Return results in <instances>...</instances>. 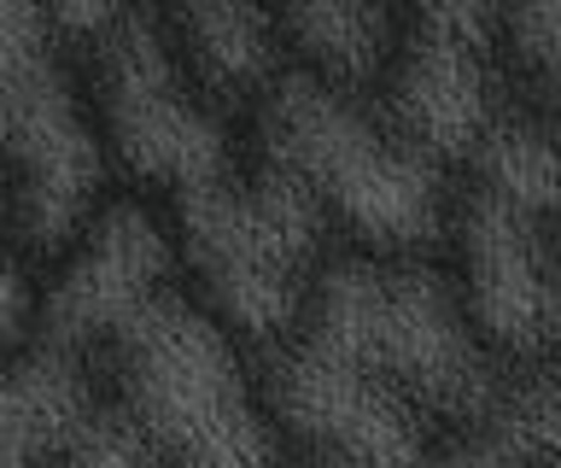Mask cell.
I'll return each mask as SVG.
<instances>
[{
	"mask_svg": "<svg viewBox=\"0 0 561 468\" xmlns=\"http://www.w3.org/2000/svg\"><path fill=\"white\" fill-rule=\"evenodd\" d=\"M287 340L386 380L427 422L438 415V422L480 427L503 392L497 357L468 328L456 282L415 258H322Z\"/></svg>",
	"mask_w": 561,
	"mask_h": 468,
	"instance_id": "cell-1",
	"label": "cell"
},
{
	"mask_svg": "<svg viewBox=\"0 0 561 468\" xmlns=\"http://www.w3.org/2000/svg\"><path fill=\"white\" fill-rule=\"evenodd\" d=\"M257 164L287 176L322 222L351 229L380 258H410L445 235V170L403 141L357 89H333L310 71H275L252 106Z\"/></svg>",
	"mask_w": 561,
	"mask_h": 468,
	"instance_id": "cell-2",
	"label": "cell"
},
{
	"mask_svg": "<svg viewBox=\"0 0 561 468\" xmlns=\"http://www.w3.org/2000/svg\"><path fill=\"white\" fill-rule=\"evenodd\" d=\"M117 363L123 415L164 468H280V440L234 334L182 287L147 299L100 345Z\"/></svg>",
	"mask_w": 561,
	"mask_h": 468,
	"instance_id": "cell-3",
	"label": "cell"
},
{
	"mask_svg": "<svg viewBox=\"0 0 561 468\" xmlns=\"http://www.w3.org/2000/svg\"><path fill=\"white\" fill-rule=\"evenodd\" d=\"M322 212L263 164H228L187 194H170L175 258L199 282V305L228 334L280 345L322 264Z\"/></svg>",
	"mask_w": 561,
	"mask_h": 468,
	"instance_id": "cell-4",
	"label": "cell"
},
{
	"mask_svg": "<svg viewBox=\"0 0 561 468\" xmlns=\"http://www.w3.org/2000/svg\"><path fill=\"white\" fill-rule=\"evenodd\" d=\"M105 170L47 12L0 7V217L30 252H65L105 205Z\"/></svg>",
	"mask_w": 561,
	"mask_h": 468,
	"instance_id": "cell-5",
	"label": "cell"
},
{
	"mask_svg": "<svg viewBox=\"0 0 561 468\" xmlns=\"http://www.w3.org/2000/svg\"><path fill=\"white\" fill-rule=\"evenodd\" d=\"M88 65H94V106L88 112H94L105 164H117L123 176L170 199L240 164L234 124L182 71L164 19L112 12V24L88 42Z\"/></svg>",
	"mask_w": 561,
	"mask_h": 468,
	"instance_id": "cell-6",
	"label": "cell"
},
{
	"mask_svg": "<svg viewBox=\"0 0 561 468\" xmlns=\"http://www.w3.org/2000/svg\"><path fill=\"white\" fill-rule=\"evenodd\" d=\"M445 229L456 235V299L468 328L491 357L533 363L550 352L561 317V270H556V205L503 194L468 176L462 199H450Z\"/></svg>",
	"mask_w": 561,
	"mask_h": 468,
	"instance_id": "cell-7",
	"label": "cell"
},
{
	"mask_svg": "<svg viewBox=\"0 0 561 468\" xmlns=\"http://www.w3.org/2000/svg\"><path fill=\"white\" fill-rule=\"evenodd\" d=\"M386 124L421 159L468 164L485 129L508 112L497 94V12L491 7H421L398 24L386 59Z\"/></svg>",
	"mask_w": 561,
	"mask_h": 468,
	"instance_id": "cell-8",
	"label": "cell"
},
{
	"mask_svg": "<svg viewBox=\"0 0 561 468\" xmlns=\"http://www.w3.org/2000/svg\"><path fill=\"white\" fill-rule=\"evenodd\" d=\"M263 410L293 440H305L310 457H333L345 468H427L433 457V422L410 398L298 340L275 345Z\"/></svg>",
	"mask_w": 561,
	"mask_h": 468,
	"instance_id": "cell-9",
	"label": "cell"
},
{
	"mask_svg": "<svg viewBox=\"0 0 561 468\" xmlns=\"http://www.w3.org/2000/svg\"><path fill=\"white\" fill-rule=\"evenodd\" d=\"M164 287H175V240L164 212L152 199H105L65 247L53 287L35 299V334L88 357Z\"/></svg>",
	"mask_w": 561,
	"mask_h": 468,
	"instance_id": "cell-10",
	"label": "cell"
},
{
	"mask_svg": "<svg viewBox=\"0 0 561 468\" xmlns=\"http://www.w3.org/2000/svg\"><path fill=\"white\" fill-rule=\"evenodd\" d=\"M182 71L199 82L217 106L228 100H257L263 82L280 71V30L275 12L257 7H187L164 24Z\"/></svg>",
	"mask_w": 561,
	"mask_h": 468,
	"instance_id": "cell-11",
	"label": "cell"
},
{
	"mask_svg": "<svg viewBox=\"0 0 561 468\" xmlns=\"http://www.w3.org/2000/svg\"><path fill=\"white\" fill-rule=\"evenodd\" d=\"M398 24L403 12L392 7H345V0H322V7H293L280 12V54L298 59V71L333 82V89H357L380 82L386 59L398 47Z\"/></svg>",
	"mask_w": 561,
	"mask_h": 468,
	"instance_id": "cell-12",
	"label": "cell"
},
{
	"mask_svg": "<svg viewBox=\"0 0 561 468\" xmlns=\"http://www.w3.org/2000/svg\"><path fill=\"white\" fill-rule=\"evenodd\" d=\"M53 468H164V463L152 457V445L140 440V427L123 415V404H94L53 450Z\"/></svg>",
	"mask_w": 561,
	"mask_h": 468,
	"instance_id": "cell-13",
	"label": "cell"
},
{
	"mask_svg": "<svg viewBox=\"0 0 561 468\" xmlns=\"http://www.w3.org/2000/svg\"><path fill=\"white\" fill-rule=\"evenodd\" d=\"M497 36L508 42V59L538 89V100H550L561 77V7L538 0V7H520V12H497Z\"/></svg>",
	"mask_w": 561,
	"mask_h": 468,
	"instance_id": "cell-14",
	"label": "cell"
},
{
	"mask_svg": "<svg viewBox=\"0 0 561 468\" xmlns=\"http://www.w3.org/2000/svg\"><path fill=\"white\" fill-rule=\"evenodd\" d=\"M35 340V287L24 264L0 247V369Z\"/></svg>",
	"mask_w": 561,
	"mask_h": 468,
	"instance_id": "cell-15",
	"label": "cell"
},
{
	"mask_svg": "<svg viewBox=\"0 0 561 468\" xmlns=\"http://www.w3.org/2000/svg\"><path fill=\"white\" fill-rule=\"evenodd\" d=\"M427 468H550V463H533L526 450L503 445L497 433H485V427H462L445 450H433Z\"/></svg>",
	"mask_w": 561,
	"mask_h": 468,
	"instance_id": "cell-16",
	"label": "cell"
},
{
	"mask_svg": "<svg viewBox=\"0 0 561 468\" xmlns=\"http://www.w3.org/2000/svg\"><path fill=\"white\" fill-rule=\"evenodd\" d=\"M298 468H345V463H333V457H305Z\"/></svg>",
	"mask_w": 561,
	"mask_h": 468,
	"instance_id": "cell-17",
	"label": "cell"
}]
</instances>
